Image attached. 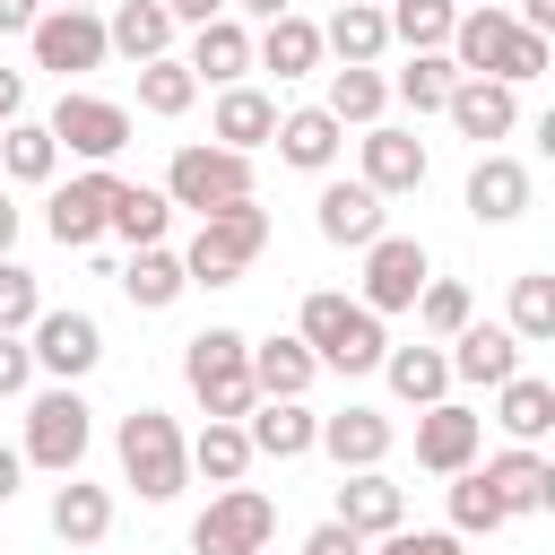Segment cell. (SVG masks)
Segmentation results:
<instances>
[{
    "mask_svg": "<svg viewBox=\"0 0 555 555\" xmlns=\"http://www.w3.org/2000/svg\"><path fill=\"white\" fill-rule=\"evenodd\" d=\"M182 373H191L208 425H243V416L260 408V390H251V338H243V330H199V338L182 347Z\"/></svg>",
    "mask_w": 555,
    "mask_h": 555,
    "instance_id": "obj_1",
    "label": "cell"
},
{
    "mask_svg": "<svg viewBox=\"0 0 555 555\" xmlns=\"http://www.w3.org/2000/svg\"><path fill=\"white\" fill-rule=\"evenodd\" d=\"M260 243H269L260 199L208 208V217H199V234H191V251H182V278H191V286H234V278L260 260Z\"/></svg>",
    "mask_w": 555,
    "mask_h": 555,
    "instance_id": "obj_2",
    "label": "cell"
},
{
    "mask_svg": "<svg viewBox=\"0 0 555 555\" xmlns=\"http://www.w3.org/2000/svg\"><path fill=\"white\" fill-rule=\"evenodd\" d=\"M304 347H312V364H330V373H373L382 364V312H364V304H347V295H304V330H295Z\"/></svg>",
    "mask_w": 555,
    "mask_h": 555,
    "instance_id": "obj_3",
    "label": "cell"
},
{
    "mask_svg": "<svg viewBox=\"0 0 555 555\" xmlns=\"http://www.w3.org/2000/svg\"><path fill=\"white\" fill-rule=\"evenodd\" d=\"M121 477H130L147 503H173V494H182V477H191V442H182V425H173V416H156V408L121 416Z\"/></svg>",
    "mask_w": 555,
    "mask_h": 555,
    "instance_id": "obj_4",
    "label": "cell"
},
{
    "mask_svg": "<svg viewBox=\"0 0 555 555\" xmlns=\"http://www.w3.org/2000/svg\"><path fill=\"white\" fill-rule=\"evenodd\" d=\"M165 199L173 208H234V199H251V156H234V147H217V139H191V147H173V165H165Z\"/></svg>",
    "mask_w": 555,
    "mask_h": 555,
    "instance_id": "obj_5",
    "label": "cell"
},
{
    "mask_svg": "<svg viewBox=\"0 0 555 555\" xmlns=\"http://www.w3.org/2000/svg\"><path fill=\"white\" fill-rule=\"evenodd\" d=\"M87 416H95V408H87L69 382H61V390H43V399L26 408V451H17V460L52 468V477H78V460H87V434H95Z\"/></svg>",
    "mask_w": 555,
    "mask_h": 555,
    "instance_id": "obj_6",
    "label": "cell"
},
{
    "mask_svg": "<svg viewBox=\"0 0 555 555\" xmlns=\"http://www.w3.org/2000/svg\"><path fill=\"white\" fill-rule=\"evenodd\" d=\"M278 538V503L260 486H225L199 520H191V555H260Z\"/></svg>",
    "mask_w": 555,
    "mask_h": 555,
    "instance_id": "obj_7",
    "label": "cell"
},
{
    "mask_svg": "<svg viewBox=\"0 0 555 555\" xmlns=\"http://www.w3.org/2000/svg\"><path fill=\"white\" fill-rule=\"evenodd\" d=\"M52 147H69V156H87V165H113L121 147H130V113L113 104V95H78V87H61V104H52Z\"/></svg>",
    "mask_w": 555,
    "mask_h": 555,
    "instance_id": "obj_8",
    "label": "cell"
},
{
    "mask_svg": "<svg viewBox=\"0 0 555 555\" xmlns=\"http://www.w3.org/2000/svg\"><path fill=\"white\" fill-rule=\"evenodd\" d=\"M425 278H434V260H425L416 234H382V243H364V312H408V304L425 295Z\"/></svg>",
    "mask_w": 555,
    "mask_h": 555,
    "instance_id": "obj_9",
    "label": "cell"
},
{
    "mask_svg": "<svg viewBox=\"0 0 555 555\" xmlns=\"http://www.w3.org/2000/svg\"><path fill=\"white\" fill-rule=\"evenodd\" d=\"M104 217H113V173H104V165H95V173H69V182L43 199V225H52V243H61V251L104 243Z\"/></svg>",
    "mask_w": 555,
    "mask_h": 555,
    "instance_id": "obj_10",
    "label": "cell"
},
{
    "mask_svg": "<svg viewBox=\"0 0 555 555\" xmlns=\"http://www.w3.org/2000/svg\"><path fill=\"white\" fill-rule=\"evenodd\" d=\"M26 43H35V69L78 78V69H95V61H104V17H95V9H43Z\"/></svg>",
    "mask_w": 555,
    "mask_h": 555,
    "instance_id": "obj_11",
    "label": "cell"
},
{
    "mask_svg": "<svg viewBox=\"0 0 555 555\" xmlns=\"http://www.w3.org/2000/svg\"><path fill=\"white\" fill-rule=\"evenodd\" d=\"M477 442H486V416H468L460 399H434V408L416 416V468H434V477L477 468Z\"/></svg>",
    "mask_w": 555,
    "mask_h": 555,
    "instance_id": "obj_12",
    "label": "cell"
},
{
    "mask_svg": "<svg viewBox=\"0 0 555 555\" xmlns=\"http://www.w3.org/2000/svg\"><path fill=\"white\" fill-rule=\"evenodd\" d=\"M26 356H35L43 373L78 382V373H95V356H104V330H95L87 312H35V330H26Z\"/></svg>",
    "mask_w": 555,
    "mask_h": 555,
    "instance_id": "obj_13",
    "label": "cell"
},
{
    "mask_svg": "<svg viewBox=\"0 0 555 555\" xmlns=\"http://www.w3.org/2000/svg\"><path fill=\"white\" fill-rule=\"evenodd\" d=\"M364 191L373 199H399V191H425V139L416 130H364Z\"/></svg>",
    "mask_w": 555,
    "mask_h": 555,
    "instance_id": "obj_14",
    "label": "cell"
},
{
    "mask_svg": "<svg viewBox=\"0 0 555 555\" xmlns=\"http://www.w3.org/2000/svg\"><path fill=\"white\" fill-rule=\"evenodd\" d=\"M312 451H330L338 477H347V468H382V460H390V416H382V408H338V416H321Z\"/></svg>",
    "mask_w": 555,
    "mask_h": 555,
    "instance_id": "obj_15",
    "label": "cell"
},
{
    "mask_svg": "<svg viewBox=\"0 0 555 555\" xmlns=\"http://www.w3.org/2000/svg\"><path fill=\"white\" fill-rule=\"evenodd\" d=\"M338 529L390 538V529H408V494H399L382 468H347V486H338Z\"/></svg>",
    "mask_w": 555,
    "mask_h": 555,
    "instance_id": "obj_16",
    "label": "cell"
},
{
    "mask_svg": "<svg viewBox=\"0 0 555 555\" xmlns=\"http://www.w3.org/2000/svg\"><path fill=\"white\" fill-rule=\"evenodd\" d=\"M104 52H121V61H165L173 52V9L165 0H113V17H104Z\"/></svg>",
    "mask_w": 555,
    "mask_h": 555,
    "instance_id": "obj_17",
    "label": "cell"
},
{
    "mask_svg": "<svg viewBox=\"0 0 555 555\" xmlns=\"http://www.w3.org/2000/svg\"><path fill=\"white\" fill-rule=\"evenodd\" d=\"M512 35H520V26H512V9H486V0H477V9H460V17H451V52H442V61H451L460 78H494V61H503V43H512Z\"/></svg>",
    "mask_w": 555,
    "mask_h": 555,
    "instance_id": "obj_18",
    "label": "cell"
},
{
    "mask_svg": "<svg viewBox=\"0 0 555 555\" xmlns=\"http://www.w3.org/2000/svg\"><path fill=\"white\" fill-rule=\"evenodd\" d=\"M442 113H451V130H460V139H477V147H486V139H512V121H520V95H512L503 78H460Z\"/></svg>",
    "mask_w": 555,
    "mask_h": 555,
    "instance_id": "obj_19",
    "label": "cell"
},
{
    "mask_svg": "<svg viewBox=\"0 0 555 555\" xmlns=\"http://www.w3.org/2000/svg\"><path fill=\"white\" fill-rule=\"evenodd\" d=\"M460 382H486V390H503L512 373H520V338L512 330H494V321H468V330H451V356H442Z\"/></svg>",
    "mask_w": 555,
    "mask_h": 555,
    "instance_id": "obj_20",
    "label": "cell"
},
{
    "mask_svg": "<svg viewBox=\"0 0 555 555\" xmlns=\"http://www.w3.org/2000/svg\"><path fill=\"white\" fill-rule=\"evenodd\" d=\"M312 434H321V416H312L304 399H260V408L243 416L251 460H304V451H312Z\"/></svg>",
    "mask_w": 555,
    "mask_h": 555,
    "instance_id": "obj_21",
    "label": "cell"
},
{
    "mask_svg": "<svg viewBox=\"0 0 555 555\" xmlns=\"http://www.w3.org/2000/svg\"><path fill=\"white\" fill-rule=\"evenodd\" d=\"M477 477L494 486V503H503V512H546V503H555V468H546L529 442H520V451H494Z\"/></svg>",
    "mask_w": 555,
    "mask_h": 555,
    "instance_id": "obj_22",
    "label": "cell"
},
{
    "mask_svg": "<svg viewBox=\"0 0 555 555\" xmlns=\"http://www.w3.org/2000/svg\"><path fill=\"white\" fill-rule=\"evenodd\" d=\"M382 43H390V17L373 0H338V17L321 26V52H338V69H373Z\"/></svg>",
    "mask_w": 555,
    "mask_h": 555,
    "instance_id": "obj_23",
    "label": "cell"
},
{
    "mask_svg": "<svg viewBox=\"0 0 555 555\" xmlns=\"http://www.w3.org/2000/svg\"><path fill=\"white\" fill-rule=\"evenodd\" d=\"M182 69H191V78H217V87H234V78L251 69V35H243L234 17H208V26H191V52H182Z\"/></svg>",
    "mask_w": 555,
    "mask_h": 555,
    "instance_id": "obj_24",
    "label": "cell"
},
{
    "mask_svg": "<svg viewBox=\"0 0 555 555\" xmlns=\"http://www.w3.org/2000/svg\"><path fill=\"white\" fill-rule=\"evenodd\" d=\"M468 208H477L486 225H512V217L529 208V165H520V156H477V173H468Z\"/></svg>",
    "mask_w": 555,
    "mask_h": 555,
    "instance_id": "obj_25",
    "label": "cell"
},
{
    "mask_svg": "<svg viewBox=\"0 0 555 555\" xmlns=\"http://www.w3.org/2000/svg\"><path fill=\"white\" fill-rule=\"evenodd\" d=\"M251 61H260V69H278V78H304V69H321V26L286 9V17H269V26H260Z\"/></svg>",
    "mask_w": 555,
    "mask_h": 555,
    "instance_id": "obj_26",
    "label": "cell"
},
{
    "mask_svg": "<svg viewBox=\"0 0 555 555\" xmlns=\"http://www.w3.org/2000/svg\"><path fill=\"white\" fill-rule=\"evenodd\" d=\"M321 234L347 243V251L382 243V199H373L364 182H330V191H321Z\"/></svg>",
    "mask_w": 555,
    "mask_h": 555,
    "instance_id": "obj_27",
    "label": "cell"
},
{
    "mask_svg": "<svg viewBox=\"0 0 555 555\" xmlns=\"http://www.w3.org/2000/svg\"><path fill=\"white\" fill-rule=\"evenodd\" d=\"M269 130H278V104H269L260 87H225V95H217V147L251 156V147H269Z\"/></svg>",
    "mask_w": 555,
    "mask_h": 555,
    "instance_id": "obj_28",
    "label": "cell"
},
{
    "mask_svg": "<svg viewBox=\"0 0 555 555\" xmlns=\"http://www.w3.org/2000/svg\"><path fill=\"white\" fill-rule=\"evenodd\" d=\"M278 156L286 165H304V173H330V156H338V121L321 113V104H304V113H278Z\"/></svg>",
    "mask_w": 555,
    "mask_h": 555,
    "instance_id": "obj_29",
    "label": "cell"
},
{
    "mask_svg": "<svg viewBox=\"0 0 555 555\" xmlns=\"http://www.w3.org/2000/svg\"><path fill=\"white\" fill-rule=\"evenodd\" d=\"M165 217H173L165 191H147V182H113V217H104V234H121L130 251H147V243H165Z\"/></svg>",
    "mask_w": 555,
    "mask_h": 555,
    "instance_id": "obj_30",
    "label": "cell"
},
{
    "mask_svg": "<svg viewBox=\"0 0 555 555\" xmlns=\"http://www.w3.org/2000/svg\"><path fill=\"white\" fill-rule=\"evenodd\" d=\"M312 373H321V364H312L304 338H269V347H251V390H260V399H304Z\"/></svg>",
    "mask_w": 555,
    "mask_h": 555,
    "instance_id": "obj_31",
    "label": "cell"
},
{
    "mask_svg": "<svg viewBox=\"0 0 555 555\" xmlns=\"http://www.w3.org/2000/svg\"><path fill=\"white\" fill-rule=\"evenodd\" d=\"M104 529H113V494L69 477V486L52 494V538H61V546H104Z\"/></svg>",
    "mask_w": 555,
    "mask_h": 555,
    "instance_id": "obj_32",
    "label": "cell"
},
{
    "mask_svg": "<svg viewBox=\"0 0 555 555\" xmlns=\"http://www.w3.org/2000/svg\"><path fill=\"white\" fill-rule=\"evenodd\" d=\"M382 373H390V390H399L408 408H434V399L451 390V364H442V347H382Z\"/></svg>",
    "mask_w": 555,
    "mask_h": 555,
    "instance_id": "obj_33",
    "label": "cell"
},
{
    "mask_svg": "<svg viewBox=\"0 0 555 555\" xmlns=\"http://www.w3.org/2000/svg\"><path fill=\"white\" fill-rule=\"evenodd\" d=\"M191 278H182V260L165 251V243H147V251H130V269H121V295L139 304V312H165L173 295H182Z\"/></svg>",
    "mask_w": 555,
    "mask_h": 555,
    "instance_id": "obj_34",
    "label": "cell"
},
{
    "mask_svg": "<svg viewBox=\"0 0 555 555\" xmlns=\"http://www.w3.org/2000/svg\"><path fill=\"white\" fill-rule=\"evenodd\" d=\"M382 104H390V78H382V69H330V104H321V113H330L338 130H347V121H364V130H373V121H382Z\"/></svg>",
    "mask_w": 555,
    "mask_h": 555,
    "instance_id": "obj_35",
    "label": "cell"
},
{
    "mask_svg": "<svg viewBox=\"0 0 555 555\" xmlns=\"http://www.w3.org/2000/svg\"><path fill=\"white\" fill-rule=\"evenodd\" d=\"M494 425H503L512 442H538V434L555 425V390H546L538 373H512V382H503V408H494Z\"/></svg>",
    "mask_w": 555,
    "mask_h": 555,
    "instance_id": "obj_36",
    "label": "cell"
},
{
    "mask_svg": "<svg viewBox=\"0 0 555 555\" xmlns=\"http://www.w3.org/2000/svg\"><path fill=\"white\" fill-rule=\"evenodd\" d=\"M451 87H460V69H451L442 52H408V69L390 78V95H399L408 113H442V104H451Z\"/></svg>",
    "mask_w": 555,
    "mask_h": 555,
    "instance_id": "obj_37",
    "label": "cell"
},
{
    "mask_svg": "<svg viewBox=\"0 0 555 555\" xmlns=\"http://www.w3.org/2000/svg\"><path fill=\"white\" fill-rule=\"evenodd\" d=\"M382 17H390V43H408V52H442L460 0H399V9H382Z\"/></svg>",
    "mask_w": 555,
    "mask_h": 555,
    "instance_id": "obj_38",
    "label": "cell"
},
{
    "mask_svg": "<svg viewBox=\"0 0 555 555\" xmlns=\"http://www.w3.org/2000/svg\"><path fill=\"white\" fill-rule=\"evenodd\" d=\"M512 338H520V347L555 338V278H546V269L512 278Z\"/></svg>",
    "mask_w": 555,
    "mask_h": 555,
    "instance_id": "obj_39",
    "label": "cell"
},
{
    "mask_svg": "<svg viewBox=\"0 0 555 555\" xmlns=\"http://www.w3.org/2000/svg\"><path fill=\"white\" fill-rule=\"evenodd\" d=\"M191 468H199L208 486H243V468H251V442H243V425H208V434L191 442Z\"/></svg>",
    "mask_w": 555,
    "mask_h": 555,
    "instance_id": "obj_40",
    "label": "cell"
},
{
    "mask_svg": "<svg viewBox=\"0 0 555 555\" xmlns=\"http://www.w3.org/2000/svg\"><path fill=\"white\" fill-rule=\"evenodd\" d=\"M0 165H9L17 182H52L61 147H52V130H43V121H9V130H0Z\"/></svg>",
    "mask_w": 555,
    "mask_h": 555,
    "instance_id": "obj_41",
    "label": "cell"
},
{
    "mask_svg": "<svg viewBox=\"0 0 555 555\" xmlns=\"http://www.w3.org/2000/svg\"><path fill=\"white\" fill-rule=\"evenodd\" d=\"M191 95H199V78H191V69H182V61H173V52H165V61H147V69H139V104H147V113H156V121H173V113H191Z\"/></svg>",
    "mask_w": 555,
    "mask_h": 555,
    "instance_id": "obj_42",
    "label": "cell"
},
{
    "mask_svg": "<svg viewBox=\"0 0 555 555\" xmlns=\"http://www.w3.org/2000/svg\"><path fill=\"white\" fill-rule=\"evenodd\" d=\"M408 312H416L434 338H451V330H468V321H477V304H468V286H460V278H425V295H416Z\"/></svg>",
    "mask_w": 555,
    "mask_h": 555,
    "instance_id": "obj_43",
    "label": "cell"
},
{
    "mask_svg": "<svg viewBox=\"0 0 555 555\" xmlns=\"http://www.w3.org/2000/svg\"><path fill=\"white\" fill-rule=\"evenodd\" d=\"M503 520H512V512L494 503V486H486L477 468H460V477H451V529H503Z\"/></svg>",
    "mask_w": 555,
    "mask_h": 555,
    "instance_id": "obj_44",
    "label": "cell"
},
{
    "mask_svg": "<svg viewBox=\"0 0 555 555\" xmlns=\"http://www.w3.org/2000/svg\"><path fill=\"white\" fill-rule=\"evenodd\" d=\"M35 312H43V295H35V269H17V260H0V338H17V330H35Z\"/></svg>",
    "mask_w": 555,
    "mask_h": 555,
    "instance_id": "obj_45",
    "label": "cell"
},
{
    "mask_svg": "<svg viewBox=\"0 0 555 555\" xmlns=\"http://www.w3.org/2000/svg\"><path fill=\"white\" fill-rule=\"evenodd\" d=\"M494 78H503V87H529V78H546V35H529V26H520V35L503 43Z\"/></svg>",
    "mask_w": 555,
    "mask_h": 555,
    "instance_id": "obj_46",
    "label": "cell"
},
{
    "mask_svg": "<svg viewBox=\"0 0 555 555\" xmlns=\"http://www.w3.org/2000/svg\"><path fill=\"white\" fill-rule=\"evenodd\" d=\"M382 555H460V529H390Z\"/></svg>",
    "mask_w": 555,
    "mask_h": 555,
    "instance_id": "obj_47",
    "label": "cell"
},
{
    "mask_svg": "<svg viewBox=\"0 0 555 555\" xmlns=\"http://www.w3.org/2000/svg\"><path fill=\"white\" fill-rule=\"evenodd\" d=\"M35 382V356H26V338H0V399H17Z\"/></svg>",
    "mask_w": 555,
    "mask_h": 555,
    "instance_id": "obj_48",
    "label": "cell"
},
{
    "mask_svg": "<svg viewBox=\"0 0 555 555\" xmlns=\"http://www.w3.org/2000/svg\"><path fill=\"white\" fill-rule=\"evenodd\" d=\"M304 555H364V538H356V529H338V520H321V529L304 538Z\"/></svg>",
    "mask_w": 555,
    "mask_h": 555,
    "instance_id": "obj_49",
    "label": "cell"
},
{
    "mask_svg": "<svg viewBox=\"0 0 555 555\" xmlns=\"http://www.w3.org/2000/svg\"><path fill=\"white\" fill-rule=\"evenodd\" d=\"M35 17H43V0H0V35H35Z\"/></svg>",
    "mask_w": 555,
    "mask_h": 555,
    "instance_id": "obj_50",
    "label": "cell"
},
{
    "mask_svg": "<svg viewBox=\"0 0 555 555\" xmlns=\"http://www.w3.org/2000/svg\"><path fill=\"white\" fill-rule=\"evenodd\" d=\"M165 9H173V26H208V17H234L225 0H165Z\"/></svg>",
    "mask_w": 555,
    "mask_h": 555,
    "instance_id": "obj_51",
    "label": "cell"
},
{
    "mask_svg": "<svg viewBox=\"0 0 555 555\" xmlns=\"http://www.w3.org/2000/svg\"><path fill=\"white\" fill-rule=\"evenodd\" d=\"M17 113H26V78H17V69H0V130H9Z\"/></svg>",
    "mask_w": 555,
    "mask_h": 555,
    "instance_id": "obj_52",
    "label": "cell"
},
{
    "mask_svg": "<svg viewBox=\"0 0 555 555\" xmlns=\"http://www.w3.org/2000/svg\"><path fill=\"white\" fill-rule=\"evenodd\" d=\"M512 26H529V35H546V26H555V0H520V17H512Z\"/></svg>",
    "mask_w": 555,
    "mask_h": 555,
    "instance_id": "obj_53",
    "label": "cell"
},
{
    "mask_svg": "<svg viewBox=\"0 0 555 555\" xmlns=\"http://www.w3.org/2000/svg\"><path fill=\"white\" fill-rule=\"evenodd\" d=\"M17 477H26V460H17V451H9V442H0V503H9V494H17Z\"/></svg>",
    "mask_w": 555,
    "mask_h": 555,
    "instance_id": "obj_54",
    "label": "cell"
},
{
    "mask_svg": "<svg viewBox=\"0 0 555 555\" xmlns=\"http://www.w3.org/2000/svg\"><path fill=\"white\" fill-rule=\"evenodd\" d=\"M225 9H243V17H260V26H269V17H286L295 0H225Z\"/></svg>",
    "mask_w": 555,
    "mask_h": 555,
    "instance_id": "obj_55",
    "label": "cell"
},
{
    "mask_svg": "<svg viewBox=\"0 0 555 555\" xmlns=\"http://www.w3.org/2000/svg\"><path fill=\"white\" fill-rule=\"evenodd\" d=\"M9 243H17V208H9V191H0V260H9Z\"/></svg>",
    "mask_w": 555,
    "mask_h": 555,
    "instance_id": "obj_56",
    "label": "cell"
},
{
    "mask_svg": "<svg viewBox=\"0 0 555 555\" xmlns=\"http://www.w3.org/2000/svg\"><path fill=\"white\" fill-rule=\"evenodd\" d=\"M52 9H95V0H52Z\"/></svg>",
    "mask_w": 555,
    "mask_h": 555,
    "instance_id": "obj_57",
    "label": "cell"
}]
</instances>
